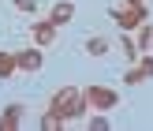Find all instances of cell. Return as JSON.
I'll use <instances>...</instances> for the list:
<instances>
[{"label":"cell","mask_w":153,"mask_h":131,"mask_svg":"<svg viewBox=\"0 0 153 131\" xmlns=\"http://www.w3.org/2000/svg\"><path fill=\"white\" fill-rule=\"evenodd\" d=\"M123 82H127V86H142V82H146V75H142V67H138V64H134V67H127Z\"/></svg>","instance_id":"12"},{"label":"cell","mask_w":153,"mask_h":131,"mask_svg":"<svg viewBox=\"0 0 153 131\" xmlns=\"http://www.w3.org/2000/svg\"><path fill=\"white\" fill-rule=\"evenodd\" d=\"M15 64H19V71H41V64H45V56H41V45H34V49H22V52H15Z\"/></svg>","instance_id":"4"},{"label":"cell","mask_w":153,"mask_h":131,"mask_svg":"<svg viewBox=\"0 0 153 131\" xmlns=\"http://www.w3.org/2000/svg\"><path fill=\"white\" fill-rule=\"evenodd\" d=\"M146 19H149L146 4H120V7H112V22L120 30H138Z\"/></svg>","instance_id":"2"},{"label":"cell","mask_w":153,"mask_h":131,"mask_svg":"<svg viewBox=\"0 0 153 131\" xmlns=\"http://www.w3.org/2000/svg\"><path fill=\"white\" fill-rule=\"evenodd\" d=\"M82 94H86V105H90L94 112H108V109L120 105V94H116L112 86H86Z\"/></svg>","instance_id":"3"},{"label":"cell","mask_w":153,"mask_h":131,"mask_svg":"<svg viewBox=\"0 0 153 131\" xmlns=\"http://www.w3.org/2000/svg\"><path fill=\"white\" fill-rule=\"evenodd\" d=\"M120 49H123V60H131V64H138V56H142L138 41H131V37H123V41H120Z\"/></svg>","instance_id":"10"},{"label":"cell","mask_w":153,"mask_h":131,"mask_svg":"<svg viewBox=\"0 0 153 131\" xmlns=\"http://www.w3.org/2000/svg\"><path fill=\"white\" fill-rule=\"evenodd\" d=\"M86 52L90 56H105V52H108V37H101V34L86 37Z\"/></svg>","instance_id":"8"},{"label":"cell","mask_w":153,"mask_h":131,"mask_svg":"<svg viewBox=\"0 0 153 131\" xmlns=\"http://www.w3.org/2000/svg\"><path fill=\"white\" fill-rule=\"evenodd\" d=\"M15 4V11H26V15H34V0H11Z\"/></svg>","instance_id":"16"},{"label":"cell","mask_w":153,"mask_h":131,"mask_svg":"<svg viewBox=\"0 0 153 131\" xmlns=\"http://www.w3.org/2000/svg\"><path fill=\"white\" fill-rule=\"evenodd\" d=\"M22 124V105H4V112H0V131H15Z\"/></svg>","instance_id":"6"},{"label":"cell","mask_w":153,"mask_h":131,"mask_svg":"<svg viewBox=\"0 0 153 131\" xmlns=\"http://www.w3.org/2000/svg\"><path fill=\"white\" fill-rule=\"evenodd\" d=\"M34 45H41V49H49L52 41H56V22L52 19H34Z\"/></svg>","instance_id":"5"},{"label":"cell","mask_w":153,"mask_h":131,"mask_svg":"<svg viewBox=\"0 0 153 131\" xmlns=\"http://www.w3.org/2000/svg\"><path fill=\"white\" fill-rule=\"evenodd\" d=\"M49 19L56 22V26H64V22H71V19H75V4H71V0H60V4H52Z\"/></svg>","instance_id":"7"},{"label":"cell","mask_w":153,"mask_h":131,"mask_svg":"<svg viewBox=\"0 0 153 131\" xmlns=\"http://www.w3.org/2000/svg\"><path fill=\"white\" fill-rule=\"evenodd\" d=\"M15 71H19V64H15V56H11V52H4V49H0V79H11Z\"/></svg>","instance_id":"9"},{"label":"cell","mask_w":153,"mask_h":131,"mask_svg":"<svg viewBox=\"0 0 153 131\" xmlns=\"http://www.w3.org/2000/svg\"><path fill=\"white\" fill-rule=\"evenodd\" d=\"M64 124H67V120H64V116H56V112H52V109H49V112H45V116H41V127H45V131H60Z\"/></svg>","instance_id":"11"},{"label":"cell","mask_w":153,"mask_h":131,"mask_svg":"<svg viewBox=\"0 0 153 131\" xmlns=\"http://www.w3.org/2000/svg\"><path fill=\"white\" fill-rule=\"evenodd\" d=\"M90 131H108V116L105 112H94L90 116Z\"/></svg>","instance_id":"14"},{"label":"cell","mask_w":153,"mask_h":131,"mask_svg":"<svg viewBox=\"0 0 153 131\" xmlns=\"http://www.w3.org/2000/svg\"><path fill=\"white\" fill-rule=\"evenodd\" d=\"M149 49H153V45H149Z\"/></svg>","instance_id":"17"},{"label":"cell","mask_w":153,"mask_h":131,"mask_svg":"<svg viewBox=\"0 0 153 131\" xmlns=\"http://www.w3.org/2000/svg\"><path fill=\"white\" fill-rule=\"evenodd\" d=\"M149 45H153V26L142 22V26H138V49H149Z\"/></svg>","instance_id":"13"},{"label":"cell","mask_w":153,"mask_h":131,"mask_svg":"<svg viewBox=\"0 0 153 131\" xmlns=\"http://www.w3.org/2000/svg\"><path fill=\"white\" fill-rule=\"evenodd\" d=\"M138 67H142L146 79H153V52H142V56H138Z\"/></svg>","instance_id":"15"},{"label":"cell","mask_w":153,"mask_h":131,"mask_svg":"<svg viewBox=\"0 0 153 131\" xmlns=\"http://www.w3.org/2000/svg\"><path fill=\"white\" fill-rule=\"evenodd\" d=\"M49 109L56 112V116H64V120H79L82 112L90 109V105H86V94H82L79 86H60L56 94H52Z\"/></svg>","instance_id":"1"}]
</instances>
